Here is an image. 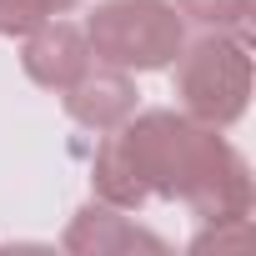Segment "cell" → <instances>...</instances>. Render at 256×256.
<instances>
[{
  "mask_svg": "<svg viewBox=\"0 0 256 256\" xmlns=\"http://www.w3.org/2000/svg\"><path fill=\"white\" fill-rule=\"evenodd\" d=\"M46 16H50V10L40 6V0H0V36L20 40V36H26V30H36Z\"/></svg>",
  "mask_w": 256,
  "mask_h": 256,
  "instance_id": "obj_10",
  "label": "cell"
},
{
  "mask_svg": "<svg viewBox=\"0 0 256 256\" xmlns=\"http://www.w3.org/2000/svg\"><path fill=\"white\" fill-rule=\"evenodd\" d=\"M181 10V20H196L201 30H236L246 36L251 16H256V0H171Z\"/></svg>",
  "mask_w": 256,
  "mask_h": 256,
  "instance_id": "obj_9",
  "label": "cell"
},
{
  "mask_svg": "<svg viewBox=\"0 0 256 256\" xmlns=\"http://www.w3.org/2000/svg\"><path fill=\"white\" fill-rule=\"evenodd\" d=\"M196 126L201 120H191L181 110H136L126 126H116V141H120L126 161H131V171L141 176L146 196L176 201L191 146H196Z\"/></svg>",
  "mask_w": 256,
  "mask_h": 256,
  "instance_id": "obj_4",
  "label": "cell"
},
{
  "mask_svg": "<svg viewBox=\"0 0 256 256\" xmlns=\"http://www.w3.org/2000/svg\"><path fill=\"white\" fill-rule=\"evenodd\" d=\"M40 6H46V10H50V16H70V10H76V6H80V0H40Z\"/></svg>",
  "mask_w": 256,
  "mask_h": 256,
  "instance_id": "obj_11",
  "label": "cell"
},
{
  "mask_svg": "<svg viewBox=\"0 0 256 256\" xmlns=\"http://www.w3.org/2000/svg\"><path fill=\"white\" fill-rule=\"evenodd\" d=\"M90 40H86V26L76 20H60V16H46L36 30L20 36V70L26 80H36L40 90H66L86 66H90Z\"/></svg>",
  "mask_w": 256,
  "mask_h": 256,
  "instance_id": "obj_5",
  "label": "cell"
},
{
  "mask_svg": "<svg viewBox=\"0 0 256 256\" xmlns=\"http://www.w3.org/2000/svg\"><path fill=\"white\" fill-rule=\"evenodd\" d=\"M90 196L106 201V206H116V211H141V206L151 201L146 186H141V176L131 171V161H126L116 131H106V141L96 146V161H90Z\"/></svg>",
  "mask_w": 256,
  "mask_h": 256,
  "instance_id": "obj_8",
  "label": "cell"
},
{
  "mask_svg": "<svg viewBox=\"0 0 256 256\" xmlns=\"http://www.w3.org/2000/svg\"><path fill=\"white\" fill-rule=\"evenodd\" d=\"M90 56L116 70H166L186 46V20L171 0H100L86 20Z\"/></svg>",
  "mask_w": 256,
  "mask_h": 256,
  "instance_id": "obj_2",
  "label": "cell"
},
{
  "mask_svg": "<svg viewBox=\"0 0 256 256\" xmlns=\"http://www.w3.org/2000/svg\"><path fill=\"white\" fill-rule=\"evenodd\" d=\"M136 80H131V70H116V66H100V60H90L66 90H60V100H66V116L76 120V126H86V131H116V126H126L136 116Z\"/></svg>",
  "mask_w": 256,
  "mask_h": 256,
  "instance_id": "obj_6",
  "label": "cell"
},
{
  "mask_svg": "<svg viewBox=\"0 0 256 256\" xmlns=\"http://www.w3.org/2000/svg\"><path fill=\"white\" fill-rule=\"evenodd\" d=\"M176 66V100L181 116L231 131L251 106V40L236 30H206L201 40H186Z\"/></svg>",
  "mask_w": 256,
  "mask_h": 256,
  "instance_id": "obj_1",
  "label": "cell"
},
{
  "mask_svg": "<svg viewBox=\"0 0 256 256\" xmlns=\"http://www.w3.org/2000/svg\"><path fill=\"white\" fill-rule=\"evenodd\" d=\"M176 201H186L206 226L251 221V206H256L251 166L216 126H196V146H191V161H186Z\"/></svg>",
  "mask_w": 256,
  "mask_h": 256,
  "instance_id": "obj_3",
  "label": "cell"
},
{
  "mask_svg": "<svg viewBox=\"0 0 256 256\" xmlns=\"http://www.w3.org/2000/svg\"><path fill=\"white\" fill-rule=\"evenodd\" d=\"M60 246L66 251H76V256H120V251H166V241L161 236H151V231H141L126 211H116V206H106V201H86L76 216H70V226H66V236H60Z\"/></svg>",
  "mask_w": 256,
  "mask_h": 256,
  "instance_id": "obj_7",
  "label": "cell"
}]
</instances>
